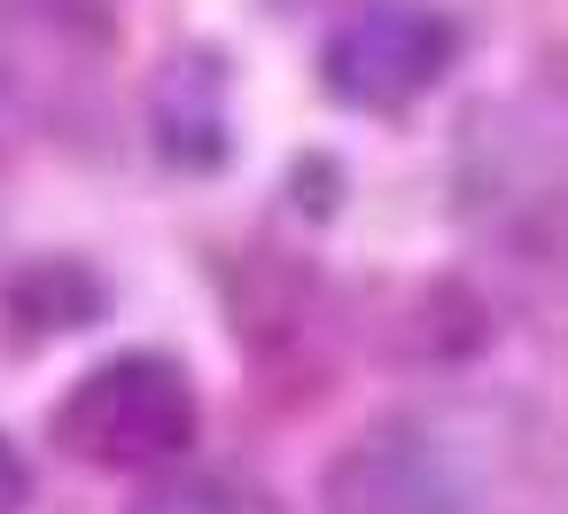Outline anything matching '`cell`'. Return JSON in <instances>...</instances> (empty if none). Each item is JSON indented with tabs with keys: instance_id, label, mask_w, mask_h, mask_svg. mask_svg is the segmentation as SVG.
Here are the masks:
<instances>
[{
	"instance_id": "cell-6",
	"label": "cell",
	"mask_w": 568,
	"mask_h": 514,
	"mask_svg": "<svg viewBox=\"0 0 568 514\" xmlns=\"http://www.w3.org/2000/svg\"><path fill=\"white\" fill-rule=\"evenodd\" d=\"M133 514H281L257 483H234V475H195V483H172V491H149Z\"/></svg>"
},
{
	"instance_id": "cell-3",
	"label": "cell",
	"mask_w": 568,
	"mask_h": 514,
	"mask_svg": "<svg viewBox=\"0 0 568 514\" xmlns=\"http://www.w3.org/2000/svg\"><path fill=\"white\" fill-rule=\"evenodd\" d=\"M327 514H467V483L420 429H374L327 467Z\"/></svg>"
},
{
	"instance_id": "cell-2",
	"label": "cell",
	"mask_w": 568,
	"mask_h": 514,
	"mask_svg": "<svg viewBox=\"0 0 568 514\" xmlns=\"http://www.w3.org/2000/svg\"><path fill=\"white\" fill-rule=\"evenodd\" d=\"M452 56H459V32L444 9H428V0H374V9L343 17L327 32L320 87H327V102L382 118V110L420 102L452 71Z\"/></svg>"
},
{
	"instance_id": "cell-8",
	"label": "cell",
	"mask_w": 568,
	"mask_h": 514,
	"mask_svg": "<svg viewBox=\"0 0 568 514\" xmlns=\"http://www.w3.org/2000/svg\"><path fill=\"white\" fill-rule=\"evenodd\" d=\"M0 125H9V79H0Z\"/></svg>"
},
{
	"instance_id": "cell-7",
	"label": "cell",
	"mask_w": 568,
	"mask_h": 514,
	"mask_svg": "<svg viewBox=\"0 0 568 514\" xmlns=\"http://www.w3.org/2000/svg\"><path fill=\"white\" fill-rule=\"evenodd\" d=\"M24 498H32V467H24V452L9 436H0V514H17Z\"/></svg>"
},
{
	"instance_id": "cell-4",
	"label": "cell",
	"mask_w": 568,
	"mask_h": 514,
	"mask_svg": "<svg viewBox=\"0 0 568 514\" xmlns=\"http://www.w3.org/2000/svg\"><path fill=\"white\" fill-rule=\"evenodd\" d=\"M149 141L172 172L211 180L234 164V71L219 48H172L149 79Z\"/></svg>"
},
{
	"instance_id": "cell-5",
	"label": "cell",
	"mask_w": 568,
	"mask_h": 514,
	"mask_svg": "<svg viewBox=\"0 0 568 514\" xmlns=\"http://www.w3.org/2000/svg\"><path fill=\"white\" fill-rule=\"evenodd\" d=\"M9 320H17L24 343L94 327V320H102V281H94V265H79V258H40V265H24V273L9 281Z\"/></svg>"
},
{
	"instance_id": "cell-1",
	"label": "cell",
	"mask_w": 568,
	"mask_h": 514,
	"mask_svg": "<svg viewBox=\"0 0 568 514\" xmlns=\"http://www.w3.org/2000/svg\"><path fill=\"white\" fill-rule=\"evenodd\" d=\"M195 429H203V405L172 351L94 359L48 413L55 452H71L79 467H164L195 444Z\"/></svg>"
}]
</instances>
